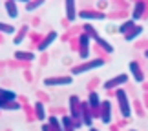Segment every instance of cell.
Masks as SVG:
<instances>
[{"label": "cell", "instance_id": "obj_20", "mask_svg": "<svg viewBox=\"0 0 148 131\" xmlns=\"http://www.w3.org/2000/svg\"><path fill=\"white\" fill-rule=\"evenodd\" d=\"M145 55H146V58H148V51H146V53H145Z\"/></svg>", "mask_w": 148, "mask_h": 131}, {"label": "cell", "instance_id": "obj_9", "mask_svg": "<svg viewBox=\"0 0 148 131\" xmlns=\"http://www.w3.org/2000/svg\"><path fill=\"white\" fill-rule=\"evenodd\" d=\"M73 5H75L73 2H68L66 4V7H68V18H70V20H75V9H73Z\"/></svg>", "mask_w": 148, "mask_h": 131}, {"label": "cell", "instance_id": "obj_5", "mask_svg": "<svg viewBox=\"0 0 148 131\" xmlns=\"http://www.w3.org/2000/svg\"><path fill=\"white\" fill-rule=\"evenodd\" d=\"M128 80V75H119V77H115L112 82H108V84H104V88H113V86H117V84H123V82H126Z\"/></svg>", "mask_w": 148, "mask_h": 131}, {"label": "cell", "instance_id": "obj_11", "mask_svg": "<svg viewBox=\"0 0 148 131\" xmlns=\"http://www.w3.org/2000/svg\"><path fill=\"white\" fill-rule=\"evenodd\" d=\"M37 117L40 118V120H44V106L40 102H37Z\"/></svg>", "mask_w": 148, "mask_h": 131}, {"label": "cell", "instance_id": "obj_4", "mask_svg": "<svg viewBox=\"0 0 148 131\" xmlns=\"http://www.w3.org/2000/svg\"><path fill=\"white\" fill-rule=\"evenodd\" d=\"M130 71L134 73V77H135V80H137V82H143V73H141L137 62H132V64H130Z\"/></svg>", "mask_w": 148, "mask_h": 131}, {"label": "cell", "instance_id": "obj_16", "mask_svg": "<svg viewBox=\"0 0 148 131\" xmlns=\"http://www.w3.org/2000/svg\"><path fill=\"white\" fill-rule=\"evenodd\" d=\"M84 124H88V126L92 124V120H90V115H88V111H86V109H84Z\"/></svg>", "mask_w": 148, "mask_h": 131}, {"label": "cell", "instance_id": "obj_1", "mask_svg": "<svg viewBox=\"0 0 148 131\" xmlns=\"http://www.w3.org/2000/svg\"><path fill=\"white\" fill-rule=\"evenodd\" d=\"M117 100H119V106H121L123 117H130V104H128V96H126V93L119 89V91H117Z\"/></svg>", "mask_w": 148, "mask_h": 131}, {"label": "cell", "instance_id": "obj_19", "mask_svg": "<svg viewBox=\"0 0 148 131\" xmlns=\"http://www.w3.org/2000/svg\"><path fill=\"white\" fill-rule=\"evenodd\" d=\"M132 24H134V22H128V24H124V26H121V31L124 33V31H126V29H128V27L132 26Z\"/></svg>", "mask_w": 148, "mask_h": 131}, {"label": "cell", "instance_id": "obj_21", "mask_svg": "<svg viewBox=\"0 0 148 131\" xmlns=\"http://www.w3.org/2000/svg\"><path fill=\"white\" fill-rule=\"evenodd\" d=\"M90 131H97V129H90Z\"/></svg>", "mask_w": 148, "mask_h": 131}, {"label": "cell", "instance_id": "obj_10", "mask_svg": "<svg viewBox=\"0 0 148 131\" xmlns=\"http://www.w3.org/2000/svg\"><path fill=\"white\" fill-rule=\"evenodd\" d=\"M55 37H57V33H51V35H49V38H46V40H44V42L40 44V48H38V49H40V51H42L44 48H48V45H49L51 42H53V40H55Z\"/></svg>", "mask_w": 148, "mask_h": 131}, {"label": "cell", "instance_id": "obj_8", "mask_svg": "<svg viewBox=\"0 0 148 131\" xmlns=\"http://www.w3.org/2000/svg\"><path fill=\"white\" fill-rule=\"evenodd\" d=\"M104 115H102V122H104V124H108V122H110V118H112V115H110V102H106V104H104Z\"/></svg>", "mask_w": 148, "mask_h": 131}, {"label": "cell", "instance_id": "obj_18", "mask_svg": "<svg viewBox=\"0 0 148 131\" xmlns=\"http://www.w3.org/2000/svg\"><path fill=\"white\" fill-rule=\"evenodd\" d=\"M0 29H4L8 33H13V27H11V26H0Z\"/></svg>", "mask_w": 148, "mask_h": 131}, {"label": "cell", "instance_id": "obj_15", "mask_svg": "<svg viewBox=\"0 0 148 131\" xmlns=\"http://www.w3.org/2000/svg\"><path fill=\"white\" fill-rule=\"evenodd\" d=\"M38 5H42V2H35V4H27V11H33V9H37Z\"/></svg>", "mask_w": 148, "mask_h": 131}, {"label": "cell", "instance_id": "obj_7", "mask_svg": "<svg viewBox=\"0 0 148 131\" xmlns=\"http://www.w3.org/2000/svg\"><path fill=\"white\" fill-rule=\"evenodd\" d=\"M88 37H82L81 38V44H82V51H81V56H88Z\"/></svg>", "mask_w": 148, "mask_h": 131}, {"label": "cell", "instance_id": "obj_17", "mask_svg": "<svg viewBox=\"0 0 148 131\" xmlns=\"http://www.w3.org/2000/svg\"><path fill=\"white\" fill-rule=\"evenodd\" d=\"M16 56H20V58H35L33 55H24V53H16Z\"/></svg>", "mask_w": 148, "mask_h": 131}, {"label": "cell", "instance_id": "obj_2", "mask_svg": "<svg viewBox=\"0 0 148 131\" xmlns=\"http://www.w3.org/2000/svg\"><path fill=\"white\" fill-rule=\"evenodd\" d=\"M60 84L68 86V84H71V78L64 77V78H48V80H46V86H60Z\"/></svg>", "mask_w": 148, "mask_h": 131}, {"label": "cell", "instance_id": "obj_13", "mask_svg": "<svg viewBox=\"0 0 148 131\" xmlns=\"http://www.w3.org/2000/svg\"><path fill=\"white\" fill-rule=\"evenodd\" d=\"M82 18H104V15H90V13H81Z\"/></svg>", "mask_w": 148, "mask_h": 131}, {"label": "cell", "instance_id": "obj_3", "mask_svg": "<svg viewBox=\"0 0 148 131\" xmlns=\"http://www.w3.org/2000/svg\"><path fill=\"white\" fill-rule=\"evenodd\" d=\"M102 66V60H93V62H90V64H86L84 67H75L73 69V73H82V71H88V69H93V67H101Z\"/></svg>", "mask_w": 148, "mask_h": 131}, {"label": "cell", "instance_id": "obj_6", "mask_svg": "<svg viewBox=\"0 0 148 131\" xmlns=\"http://www.w3.org/2000/svg\"><path fill=\"white\" fill-rule=\"evenodd\" d=\"M5 7H8V13H9V16L11 18H16V9H15V4L13 2H5Z\"/></svg>", "mask_w": 148, "mask_h": 131}, {"label": "cell", "instance_id": "obj_12", "mask_svg": "<svg viewBox=\"0 0 148 131\" xmlns=\"http://www.w3.org/2000/svg\"><path fill=\"white\" fill-rule=\"evenodd\" d=\"M141 33H143V27H137L135 33H132L130 37H126V40H134V38H137V35H141Z\"/></svg>", "mask_w": 148, "mask_h": 131}, {"label": "cell", "instance_id": "obj_14", "mask_svg": "<svg viewBox=\"0 0 148 131\" xmlns=\"http://www.w3.org/2000/svg\"><path fill=\"white\" fill-rule=\"evenodd\" d=\"M90 104H92V106H97V104H99L97 93H92V95H90Z\"/></svg>", "mask_w": 148, "mask_h": 131}]
</instances>
